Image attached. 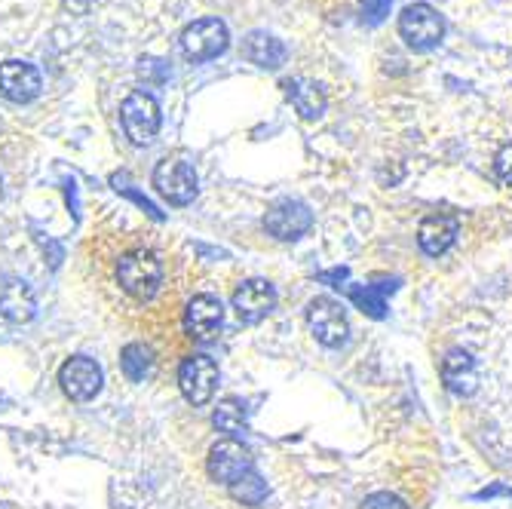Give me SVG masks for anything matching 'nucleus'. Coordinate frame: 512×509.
<instances>
[{
  "mask_svg": "<svg viewBox=\"0 0 512 509\" xmlns=\"http://www.w3.org/2000/svg\"><path fill=\"white\" fill-rule=\"evenodd\" d=\"M117 286L135 298V301H151L163 286V261L151 249H129L117 261Z\"/></svg>",
  "mask_w": 512,
  "mask_h": 509,
  "instance_id": "f257e3e1",
  "label": "nucleus"
},
{
  "mask_svg": "<svg viewBox=\"0 0 512 509\" xmlns=\"http://www.w3.org/2000/svg\"><path fill=\"white\" fill-rule=\"evenodd\" d=\"M120 123H123L126 138L135 148L151 145L154 135L160 132V123H163L157 99L145 89H132L120 105Z\"/></svg>",
  "mask_w": 512,
  "mask_h": 509,
  "instance_id": "f03ea898",
  "label": "nucleus"
},
{
  "mask_svg": "<svg viewBox=\"0 0 512 509\" xmlns=\"http://www.w3.org/2000/svg\"><path fill=\"white\" fill-rule=\"evenodd\" d=\"M399 34L414 53H427L433 46H439L445 34V22L430 4H411L399 16Z\"/></svg>",
  "mask_w": 512,
  "mask_h": 509,
  "instance_id": "7ed1b4c3",
  "label": "nucleus"
},
{
  "mask_svg": "<svg viewBox=\"0 0 512 509\" xmlns=\"http://www.w3.org/2000/svg\"><path fill=\"white\" fill-rule=\"evenodd\" d=\"M307 326L322 347H344L350 338L347 310L335 298H313L307 304Z\"/></svg>",
  "mask_w": 512,
  "mask_h": 509,
  "instance_id": "20e7f679",
  "label": "nucleus"
},
{
  "mask_svg": "<svg viewBox=\"0 0 512 509\" xmlns=\"http://www.w3.org/2000/svg\"><path fill=\"white\" fill-rule=\"evenodd\" d=\"M227 40V25L221 19H197L181 31V53L191 62H209L227 50Z\"/></svg>",
  "mask_w": 512,
  "mask_h": 509,
  "instance_id": "39448f33",
  "label": "nucleus"
},
{
  "mask_svg": "<svg viewBox=\"0 0 512 509\" xmlns=\"http://www.w3.org/2000/svg\"><path fill=\"white\" fill-rule=\"evenodd\" d=\"M264 227H267V234L276 237V240H283V243H295L301 240L307 230L313 227V212L307 203L301 200H276L267 212H264Z\"/></svg>",
  "mask_w": 512,
  "mask_h": 509,
  "instance_id": "423d86ee",
  "label": "nucleus"
},
{
  "mask_svg": "<svg viewBox=\"0 0 512 509\" xmlns=\"http://www.w3.org/2000/svg\"><path fill=\"white\" fill-rule=\"evenodd\" d=\"M218 365L212 356H203V353H194L181 362L178 368V387L184 393L191 405H206L212 396H215V387H218Z\"/></svg>",
  "mask_w": 512,
  "mask_h": 509,
  "instance_id": "0eeeda50",
  "label": "nucleus"
},
{
  "mask_svg": "<svg viewBox=\"0 0 512 509\" xmlns=\"http://www.w3.org/2000/svg\"><path fill=\"white\" fill-rule=\"evenodd\" d=\"M154 188L172 206H188L197 197V172L184 160H160L154 169Z\"/></svg>",
  "mask_w": 512,
  "mask_h": 509,
  "instance_id": "6e6552de",
  "label": "nucleus"
},
{
  "mask_svg": "<svg viewBox=\"0 0 512 509\" xmlns=\"http://www.w3.org/2000/svg\"><path fill=\"white\" fill-rule=\"evenodd\" d=\"M209 476L221 485H234L252 470V451L237 439H221L209 448Z\"/></svg>",
  "mask_w": 512,
  "mask_h": 509,
  "instance_id": "1a4fd4ad",
  "label": "nucleus"
},
{
  "mask_svg": "<svg viewBox=\"0 0 512 509\" xmlns=\"http://www.w3.org/2000/svg\"><path fill=\"white\" fill-rule=\"evenodd\" d=\"M59 384H62L68 399L89 402V399H96V393L102 390V368L96 359L74 356L59 368Z\"/></svg>",
  "mask_w": 512,
  "mask_h": 509,
  "instance_id": "9d476101",
  "label": "nucleus"
},
{
  "mask_svg": "<svg viewBox=\"0 0 512 509\" xmlns=\"http://www.w3.org/2000/svg\"><path fill=\"white\" fill-rule=\"evenodd\" d=\"M40 89H43V80L31 62L10 59V62L0 65V96H4L7 102L28 105L40 96Z\"/></svg>",
  "mask_w": 512,
  "mask_h": 509,
  "instance_id": "9b49d317",
  "label": "nucleus"
},
{
  "mask_svg": "<svg viewBox=\"0 0 512 509\" xmlns=\"http://www.w3.org/2000/svg\"><path fill=\"white\" fill-rule=\"evenodd\" d=\"M224 322V307L215 295H197L184 310V332L194 341H212Z\"/></svg>",
  "mask_w": 512,
  "mask_h": 509,
  "instance_id": "f8f14e48",
  "label": "nucleus"
},
{
  "mask_svg": "<svg viewBox=\"0 0 512 509\" xmlns=\"http://www.w3.org/2000/svg\"><path fill=\"white\" fill-rule=\"evenodd\" d=\"M442 381L454 396H473L479 390V368L470 350H448L442 359Z\"/></svg>",
  "mask_w": 512,
  "mask_h": 509,
  "instance_id": "ddd939ff",
  "label": "nucleus"
},
{
  "mask_svg": "<svg viewBox=\"0 0 512 509\" xmlns=\"http://www.w3.org/2000/svg\"><path fill=\"white\" fill-rule=\"evenodd\" d=\"M276 307V289L267 280H246L234 292V310L243 322H261Z\"/></svg>",
  "mask_w": 512,
  "mask_h": 509,
  "instance_id": "4468645a",
  "label": "nucleus"
},
{
  "mask_svg": "<svg viewBox=\"0 0 512 509\" xmlns=\"http://www.w3.org/2000/svg\"><path fill=\"white\" fill-rule=\"evenodd\" d=\"M457 227L460 221L448 212H436V215H427L421 221V230H417V243L421 249L430 255V258H439L451 249L454 237H457Z\"/></svg>",
  "mask_w": 512,
  "mask_h": 509,
  "instance_id": "2eb2a0df",
  "label": "nucleus"
},
{
  "mask_svg": "<svg viewBox=\"0 0 512 509\" xmlns=\"http://www.w3.org/2000/svg\"><path fill=\"white\" fill-rule=\"evenodd\" d=\"M0 316L13 322V326H25V322L37 316V298L28 283L13 280L0 289Z\"/></svg>",
  "mask_w": 512,
  "mask_h": 509,
  "instance_id": "dca6fc26",
  "label": "nucleus"
},
{
  "mask_svg": "<svg viewBox=\"0 0 512 509\" xmlns=\"http://www.w3.org/2000/svg\"><path fill=\"white\" fill-rule=\"evenodd\" d=\"M243 53H246V59L252 65L267 68V71H276L279 65L286 62V56H289L286 43L279 40V37H273V34H267V31H252L246 37V43H243Z\"/></svg>",
  "mask_w": 512,
  "mask_h": 509,
  "instance_id": "f3484780",
  "label": "nucleus"
},
{
  "mask_svg": "<svg viewBox=\"0 0 512 509\" xmlns=\"http://www.w3.org/2000/svg\"><path fill=\"white\" fill-rule=\"evenodd\" d=\"M399 289V280H375L371 286H344L356 310H362L371 319H384L387 316V295Z\"/></svg>",
  "mask_w": 512,
  "mask_h": 509,
  "instance_id": "a211bd4d",
  "label": "nucleus"
},
{
  "mask_svg": "<svg viewBox=\"0 0 512 509\" xmlns=\"http://www.w3.org/2000/svg\"><path fill=\"white\" fill-rule=\"evenodd\" d=\"M286 92H289V102L295 105V111L304 120H316L325 111V92L319 83L313 80H286Z\"/></svg>",
  "mask_w": 512,
  "mask_h": 509,
  "instance_id": "6ab92c4d",
  "label": "nucleus"
},
{
  "mask_svg": "<svg viewBox=\"0 0 512 509\" xmlns=\"http://www.w3.org/2000/svg\"><path fill=\"white\" fill-rule=\"evenodd\" d=\"M120 368L132 384H142L154 372V350L148 344H126L120 353Z\"/></svg>",
  "mask_w": 512,
  "mask_h": 509,
  "instance_id": "aec40b11",
  "label": "nucleus"
},
{
  "mask_svg": "<svg viewBox=\"0 0 512 509\" xmlns=\"http://www.w3.org/2000/svg\"><path fill=\"white\" fill-rule=\"evenodd\" d=\"M212 424H215V430H221V433H227V436H240V433H246V405L243 402H237V399H224L218 408H215V414H212Z\"/></svg>",
  "mask_w": 512,
  "mask_h": 509,
  "instance_id": "412c9836",
  "label": "nucleus"
},
{
  "mask_svg": "<svg viewBox=\"0 0 512 509\" xmlns=\"http://www.w3.org/2000/svg\"><path fill=\"white\" fill-rule=\"evenodd\" d=\"M230 497L240 500V503H246V506H258V503H264V497H267V482H264L255 470H249L243 479H237L234 485H230Z\"/></svg>",
  "mask_w": 512,
  "mask_h": 509,
  "instance_id": "4be33fe9",
  "label": "nucleus"
},
{
  "mask_svg": "<svg viewBox=\"0 0 512 509\" xmlns=\"http://www.w3.org/2000/svg\"><path fill=\"white\" fill-rule=\"evenodd\" d=\"M393 0H362V22L365 25H381L390 13Z\"/></svg>",
  "mask_w": 512,
  "mask_h": 509,
  "instance_id": "5701e85b",
  "label": "nucleus"
},
{
  "mask_svg": "<svg viewBox=\"0 0 512 509\" xmlns=\"http://www.w3.org/2000/svg\"><path fill=\"white\" fill-rule=\"evenodd\" d=\"M362 509H408L402 497L390 494V491H378V494H368L362 500Z\"/></svg>",
  "mask_w": 512,
  "mask_h": 509,
  "instance_id": "b1692460",
  "label": "nucleus"
},
{
  "mask_svg": "<svg viewBox=\"0 0 512 509\" xmlns=\"http://www.w3.org/2000/svg\"><path fill=\"white\" fill-rule=\"evenodd\" d=\"M138 74H142L145 80L163 83L169 77V65L160 62V59H142V62H138Z\"/></svg>",
  "mask_w": 512,
  "mask_h": 509,
  "instance_id": "393cba45",
  "label": "nucleus"
},
{
  "mask_svg": "<svg viewBox=\"0 0 512 509\" xmlns=\"http://www.w3.org/2000/svg\"><path fill=\"white\" fill-rule=\"evenodd\" d=\"M494 172H497V178L503 184H509V188H512V145L500 148V154L494 160Z\"/></svg>",
  "mask_w": 512,
  "mask_h": 509,
  "instance_id": "a878e982",
  "label": "nucleus"
},
{
  "mask_svg": "<svg viewBox=\"0 0 512 509\" xmlns=\"http://www.w3.org/2000/svg\"><path fill=\"white\" fill-rule=\"evenodd\" d=\"M117 191H120V194H126L129 200H135V203H138V206H142V209H145V212H148V215H151L154 221H163V212H160V209H157V206H154V203H151L148 197H142V194H135L132 188H117Z\"/></svg>",
  "mask_w": 512,
  "mask_h": 509,
  "instance_id": "bb28decb",
  "label": "nucleus"
},
{
  "mask_svg": "<svg viewBox=\"0 0 512 509\" xmlns=\"http://www.w3.org/2000/svg\"><path fill=\"white\" fill-rule=\"evenodd\" d=\"M347 276H350V270H347V267H338V270H325V273H319V280H322V283H329L332 289H341V283H347Z\"/></svg>",
  "mask_w": 512,
  "mask_h": 509,
  "instance_id": "cd10ccee",
  "label": "nucleus"
}]
</instances>
